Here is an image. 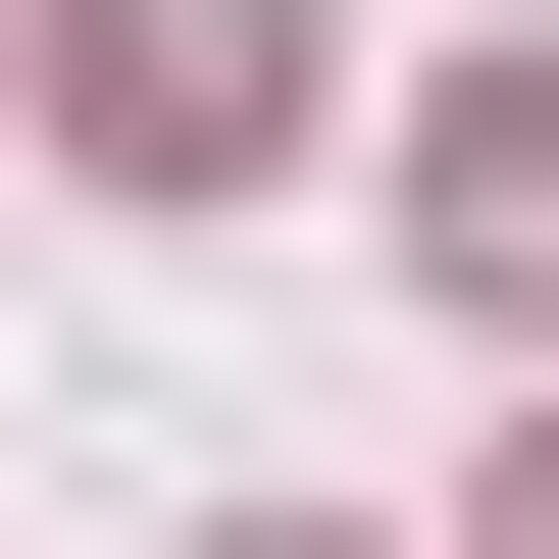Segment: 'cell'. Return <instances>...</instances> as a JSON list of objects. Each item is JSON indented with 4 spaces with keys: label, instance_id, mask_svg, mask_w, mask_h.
Segmentation results:
<instances>
[{
    "label": "cell",
    "instance_id": "3",
    "mask_svg": "<svg viewBox=\"0 0 559 559\" xmlns=\"http://www.w3.org/2000/svg\"><path fill=\"white\" fill-rule=\"evenodd\" d=\"M509 559H559V509H509Z\"/></svg>",
    "mask_w": 559,
    "mask_h": 559
},
{
    "label": "cell",
    "instance_id": "1",
    "mask_svg": "<svg viewBox=\"0 0 559 559\" xmlns=\"http://www.w3.org/2000/svg\"><path fill=\"white\" fill-rule=\"evenodd\" d=\"M0 103L103 153V204H254L306 153V0H0Z\"/></svg>",
    "mask_w": 559,
    "mask_h": 559
},
{
    "label": "cell",
    "instance_id": "2",
    "mask_svg": "<svg viewBox=\"0 0 559 559\" xmlns=\"http://www.w3.org/2000/svg\"><path fill=\"white\" fill-rule=\"evenodd\" d=\"M407 254H457V306H559V103H407Z\"/></svg>",
    "mask_w": 559,
    "mask_h": 559
}]
</instances>
